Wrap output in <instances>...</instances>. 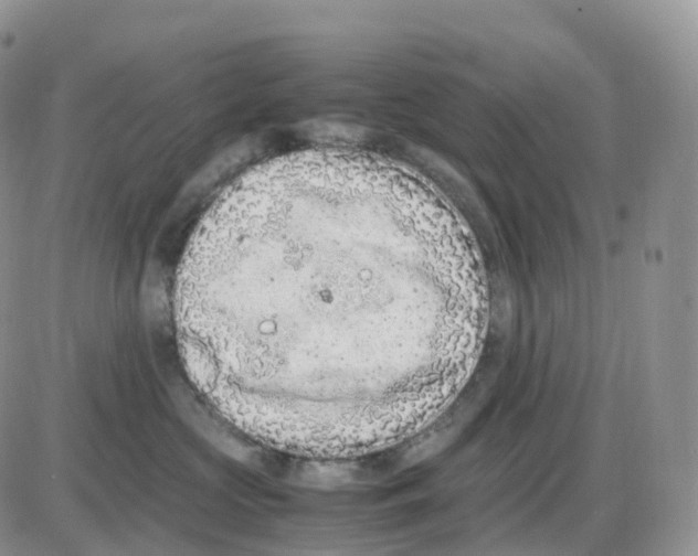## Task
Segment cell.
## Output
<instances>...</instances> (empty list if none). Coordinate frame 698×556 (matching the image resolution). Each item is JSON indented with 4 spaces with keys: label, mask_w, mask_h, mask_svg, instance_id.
Returning a JSON list of instances; mask_svg holds the SVG:
<instances>
[{
    "label": "cell",
    "mask_w": 698,
    "mask_h": 556,
    "mask_svg": "<svg viewBox=\"0 0 698 556\" xmlns=\"http://www.w3.org/2000/svg\"><path fill=\"white\" fill-rule=\"evenodd\" d=\"M488 285L447 200L343 150L262 163L204 214L173 314L197 389L274 450L343 458L434 418L470 372Z\"/></svg>",
    "instance_id": "cell-1"
}]
</instances>
